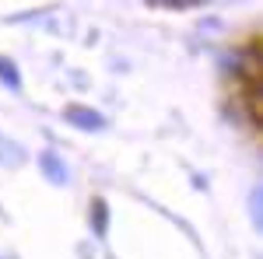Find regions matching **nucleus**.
Masks as SVG:
<instances>
[{
  "label": "nucleus",
  "instance_id": "1",
  "mask_svg": "<svg viewBox=\"0 0 263 259\" xmlns=\"http://www.w3.org/2000/svg\"><path fill=\"white\" fill-rule=\"evenodd\" d=\"M63 119L70 123V126H78V130H88V133H99L102 126H105V116H102L99 109H91V105H67Z\"/></svg>",
  "mask_w": 263,
  "mask_h": 259
},
{
  "label": "nucleus",
  "instance_id": "2",
  "mask_svg": "<svg viewBox=\"0 0 263 259\" xmlns=\"http://www.w3.org/2000/svg\"><path fill=\"white\" fill-rule=\"evenodd\" d=\"M39 168L46 172V179L57 182V186H63V182L70 179V175H67V165H63V158L57 154V151H42L39 154Z\"/></svg>",
  "mask_w": 263,
  "mask_h": 259
},
{
  "label": "nucleus",
  "instance_id": "3",
  "mask_svg": "<svg viewBox=\"0 0 263 259\" xmlns=\"http://www.w3.org/2000/svg\"><path fill=\"white\" fill-rule=\"evenodd\" d=\"M91 231L105 238V231H109V203L105 200H91Z\"/></svg>",
  "mask_w": 263,
  "mask_h": 259
},
{
  "label": "nucleus",
  "instance_id": "4",
  "mask_svg": "<svg viewBox=\"0 0 263 259\" xmlns=\"http://www.w3.org/2000/svg\"><path fill=\"white\" fill-rule=\"evenodd\" d=\"M0 81L11 91H21V74H18V67H14V60H7V56H0Z\"/></svg>",
  "mask_w": 263,
  "mask_h": 259
},
{
  "label": "nucleus",
  "instance_id": "5",
  "mask_svg": "<svg viewBox=\"0 0 263 259\" xmlns=\"http://www.w3.org/2000/svg\"><path fill=\"white\" fill-rule=\"evenodd\" d=\"M253 221H256V224L263 221V214H260V189H253Z\"/></svg>",
  "mask_w": 263,
  "mask_h": 259
}]
</instances>
